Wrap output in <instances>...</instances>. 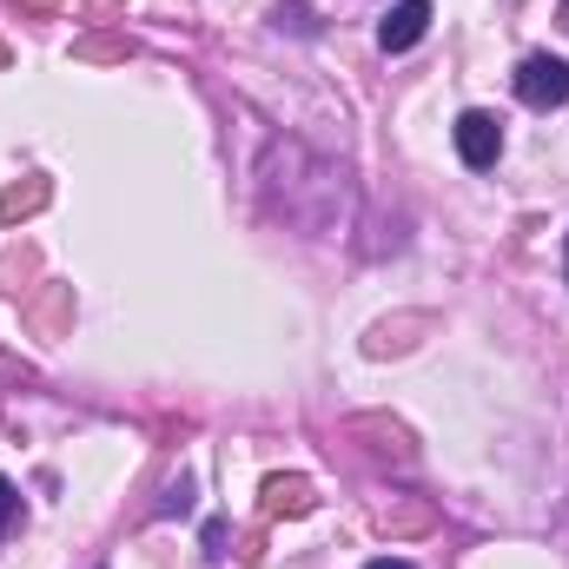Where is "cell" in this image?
Returning a JSON list of instances; mask_svg holds the SVG:
<instances>
[{"instance_id": "6", "label": "cell", "mask_w": 569, "mask_h": 569, "mask_svg": "<svg viewBox=\"0 0 569 569\" xmlns=\"http://www.w3.org/2000/svg\"><path fill=\"white\" fill-rule=\"evenodd\" d=\"M67 311H73V284H53V291H47V298L33 305V325H40V331L53 338V331L67 325Z\"/></svg>"}, {"instance_id": "7", "label": "cell", "mask_w": 569, "mask_h": 569, "mask_svg": "<svg viewBox=\"0 0 569 569\" xmlns=\"http://www.w3.org/2000/svg\"><path fill=\"white\" fill-rule=\"evenodd\" d=\"M80 60H127V40H80Z\"/></svg>"}, {"instance_id": "10", "label": "cell", "mask_w": 569, "mask_h": 569, "mask_svg": "<svg viewBox=\"0 0 569 569\" xmlns=\"http://www.w3.org/2000/svg\"><path fill=\"white\" fill-rule=\"evenodd\" d=\"M418 523H430L425 503H411V510H398V517H391V530H418Z\"/></svg>"}, {"instance_id": "4", "label": "cell", "mask_w": 569, "mask_h": 569, "mask_svg": "<svg viewBox=\"0 0 569 569\" xmlns=\"http://www.w3.org/2000/svg\"><path fill=\"white\" fill-rule=\"evenodd\" d=\"M47 199H53V179H40V172H33V179H13V186L0 192V219L20 226V219H33Z\"/></svg>"}, {"instance_id": "3", "label": "cell", "mask_w": 569, "mask_h": 569, "mask_svg": "<svg viewBox=\"0 0 569 569\" xmlns=\"http://www.w3.org/2000/svg\"><path fill=\"white\" fill-rule=\"evenodd\" d=\"M430 33V0H398L391 13H385V27H378V47L385 53H405V47H418Z\"/></svg>"}, {"instance_id": "12", "label": "cell", "mask_w": 569, "mask_h": 569, "mask_svg": "<svg viewBox=\"0 0 569 569\" xmlns=\"http://www.w3.org/2000/svg\"><path fill=\"white\" fill-rule=\"evenodd\" d=\"M13 7H53V0H13Z\"/></svg>"}, {"instance_id": "2", "label": "cell", "mask_w": 569, "mask_h": 569, "mask_svg": "<svg viewBox=\"0 0 569 569\" xmlns=\"http://www.w3.org/2000/svg\"><path fill=\"white\" fill-rule=\"evenodd\" d=\"M450 140H457V159H463L470 172H483V166H497V152H503V120L483 113V107H470V113L450 127Z\"/></svg>"}, {"instance_id": "1", "label": "cell", "mask_w": 569, "mask_h": 569, "mask_svg": "<svg viewBox=\"0 0 569 569\" xmlns=\"http://www.w3.org/2000/svg\"><path fill=\"white\" fill-rule=\"evenodd\" d=\"M517 100H523V107H569V60L530 53V60L517 67Z\"/></svg>"}, {"instance_id": "15", "label": "cell", "mask_w": 569, "mask_h": 569, "mask_svg": "<svg viewBox=\"0 0 569 569\" xmlns=\"http://www.w3.org/2000/svg\"><path fill=\"white\" fill-rule=\"evenodd\" d=\"M0 60H7V53H0Z\"/></svg>"}, {"instance_id": "5", "label": "cell", "mask_w": 569, "mask_h": 569, "mask_svg": "<svg viewBox=\"0 0 569 569\" xmlns=\"http://www.w3.org/2000/svg\"><path fill=\"white\" fill-rule=\"evenodd\" d=\"M311 503H318V490L305 477H272L266 483V517H305Z\"/></svg>"}, {"instance_id": "8", "label": "cell", "mask_w": 569, "mask_h": 569, "mask_svg": "<svg viewBox=\"0 0 569 569\" xmlns=\"http://www.w3.org/2000/svg\"><path fill=\"white\" fill-rule=\"evenodd\" d=\"M159 510H166V517H186V510H192V483H172V490H166V503H159Z\"/></svg>"}, {"instance_id": "14", "label": "cell", "mask_w": 569, "mask_h": 569, "mask_svg": "<svg viewBox=\"0 0 569 569\" xmlns=\"http://www.w3.org/2000/svg\"><path fill=\"white\" fill-rule=\"evenodd\" d=\"M93 7H100V13H107V7H113V0H93Z\"/></svg>"}, {"instance_id": "13", "label": "cell", "mask_w": 569, "mask_h": 569, "mask_svg": "<svg viewBox=\"0 0 569 569\" xmlns=\"http://www.w3.org/2000/svg\"><path fill=\"white\" fill-rule=\"evenodd\" d=\"M563 279H569V239H563Z\"/></svg>"}, {"instance_id": "11", "label": "cell", "mask_w": 569, "mask_h": 569, "mask_svg": "<svg viewBox=\"0 0 569 569\" xmlns=\"http://www.w3.org/2000/svg\"><path fill=\"white\" fill-rule=\"evenodd\" d=\"M365 569H411V563H398V557H378V563H365Z\"/></svg>"}, {"instance_id": "9", "label": "cell", "mask_w": 569, "mask_h": 569, "mask_svg": "<svg viewBox=\"0 0 569 569\" xmlns=\"http://www.w3.org/2000/svg\"><path fill=\"white\" fill-rule=\"evenodd\" d=\"M13 510H20V490H13V483H7V477H0V530H7V523H13Z\"/></svg>"}]
</instances>
